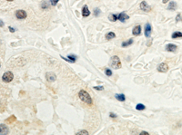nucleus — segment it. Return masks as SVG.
Here are the masks:
<instances>
[{"instance_id":"nucleus-1","label":"nucleus","mask_w":182,"mask_h":135,"mask_svg":"<svg viewBox=\"0 0 182 135\" xmlns=\"http://www.w3.org/2000/svg\"><path fill=\"white\" fill-rule=\"evenodd\" d=\"M78 97H79V99L81 100L82 102L86 103L87 104L91 105L92 103H93V101H92V98L90 97V95H89V92H86V91H84V90H81V91H80V92H78Z\"/></svg>"},{"instance_id":"nucleus-2","label":"nucleus","mask_w":182,"mask_h":135,"mask_svg":"<svg viewBox=\"0 0 182 135\" xmlns=\"http://www.w3.org/2000/svg\"><path fill=\"white\" fill-rule=\"evenodd\" d=\"M109 66L113 69H119L121 68V62L120 59L117 55H114V56L111 57L109 62Z\"/></svg>"},{"instance_id":"nucleus-3","label":"nucleus","mask_w":182,"mask_h":135,"mask_svg":"<svg viewBox=\"0 0 182 135\" xmlns=\"http://www.w3.org/2000/svg\"><path fill=\"white\" fill-rule=\"evenodd\" d=\"M13 78H14V75L11 72H5L2 76V80L5 83H10L13 80Z\"/></svg>"},{"instance_id":"nucleus-4","label":"nucleus","mask_w":182,"mask_h":135,"mask_svg":"<svg viewBox=\"0 0 182 135\" xmlns=\"http://www.w3.org/2000/svg\"><path fill=\"white\" fill-rule=\"evenodd\" d=\"M151 32H152V27H151V25L149 23H147L145 25V28H144V34H145V36L147 38H149L150 36H151Z\"/></svg>"},{"instance_id":"nucleus-5","label":"nucleus","mask_w":182,"mask_h":135,"mask_svg":"<svg viewBox=\"0 0 182 135\" xmlns=\"http://www.w3.org/2000/svg\"><path fill=\"white\" fill-rule=\"evenodd\" d=\"M158 71L160 72V73H167L168 71V65L166 64V63H161L158 65L157 67Z\"/></svg>"},{"instance_id":"nucleus-6","label":"nucleus","mask_w":182,"mask_h":135,"mask_svg":"<svg viewBox=\"0 0 182 135\" xmlns=\"http://www.w3.org/2000/svg\"><path fill=\"white\" fill-rule=\"evenodd\" d=\"M27 14L25 10H17L16 12V17L19 20L25 19V18H27Z\"/></svg>"},{"instance_id":"nucleus-7","label":"nucleus","mask_w":182,"mask_h":135,"mask_svg":"<svg viewBox=\"0 0 182 135\" xmlns=\"http://www.w3.org/2000/svg\"><path fill=\"white\" fill-rule=\"evenodd\" d=\"M139 7H140V9L142 11H144V12H149L150 10H151V7H150V5H148V3H147L146 1H142L140 3V5H139Z\"/></svg>"},{"instance_id":"nucleus-8","label":"nucleus","mask_w":182,"mask_h":135,"mask_svg":"<svg viewBox=\"0 0 182 135\" xmlns=\"http://www.w3.org/2000/svg\"><path fill=\"white\" fill-rule=\"evenodd\" d=\"M46 78H47V80L48 81V82L53 83L57 80V75H55V73H53V72H48V73H46Z\"/></svg>"},{"instance_id":"nucleus-9","label":"nucleus","mask_w":182,"mask_h":135,"mask_svg":"<svg viewBox=\"0 0 182 135\" xmlns=\"http://www.w3.org/2000/svg\"><path fill=\"white\" fill-rule=\"evenodd\" d=\"M128 19H129V16L126 14V12H121L120 14L117 16V20H119L122 23H125Z\"/></svg>"},{"instance_id":"nucleus-10","label":"nucleus","mask_w":182,"mask_h":135,"mask_svg":"<svg viewBox=\"0 0 182 135\" xmlns=\"http://www.w3.org/2000/svg\"><path fill=\"white\" fill-rule=\"evenodd\" d=\"M61 57H62V59L66 60L67 62L71 63V64H74V63L77 61V59H78V56L75 55H67V58H66V57H64V56H61Z\"/></svg>"},{"instance_id":"nucleus-11","label":"nucleus","mask_w":182,"mask_h":135,"mask_svg":"<svg viewBox=\"0 0 182 135\" xmlns=\"http://www.w3.org/2000/svg\"><path fill=\"white\" fill-rule=\"evenodd\" d=\"M165 49L168 52H172V53H174V52L177 51L178 45H174V44H168V45H166V47H165Z\"/></svg>"},{"instance_id":"nucleus-12","label":"nucleus","mask_w":182,"mask_h":135,"mask_svg":"<svg viewBox=\"0 0 182 135\" xmlns=\"http://www.w3.org/2000/svg\"><path fill=\"white\" fill-rule=\"evenodd\" d=\"M89 15H90V11H89V6H87V5H85L83 6V8H82V16H83L84 17H87Z\"/></svg>"},{"instance_id":"nucleus-13","label":"nucleus","mask_w":182,"mask_h":135,"mask_svg":"<svg viewBox=\"0 0 182 135\" xmlns=\"http://www.w3.org/2000/svg\"><path fill=\"white\" fill-rule=\"evenodd\" d=\"M132 34L136 36H139L141 34V25H137V26L134 27L133 30H132Z\"/></svg>"},{"instance_id":"nucleus-14","label":"nucleus","mask_w":182,"mask_h":135,"mask_svg":"<svg viewBox=\"0 0 182 135\" xmlns=\"http://www.w3.org/2000/svg\"><path fill=\"white\" fill-rule=\"evenodd\" d=\"M177 8H178V4L176 3L175 1H171L170 3V5H168V7H167V9H168V10H171V11L176 10Z\"/></svg>"},{"instance_id":"nucleus-15","label":"nucleus","mask_w":182,"mask_h":135,"mask_svg":"<svg viewBox=\"0 0 182 135\" xmlns=\"http://www.w3.org/2000/svg\"><path fill=\"white\" fill-rule=\"evenodd\" d=\"M9 132V130L7 125L0 124V134H7Z\"/></svg>"},{"instance_id":"nucleus-16","label":"nucleus","mask_w":182,"mask_h":135,"mask_svg":"<svg viewBox=\"0 0 182 135\" xmlns=\"http://www.w3.org/2000/svg\"><path fill=\"white\" fill-rule=\"evenodd\" d=\"M115 98L119 102H125L126 101V96L123 93H116L115 94Z\"/></svg>"},{"instance_id":"nucleus-17","label":"nucleus","mask_w":182,"mask_h":135,"mask_svg":"<svg viewBox=\"0 0 182 135\" xmlns=\"http://www.w3.org/2000/svg\"><path fill=\"white\" fill-rule=\"evenodd\" d=\"M133 42H134V40L132 39V38H130V39H128V40H127V41L123 42L122 45H121V46H122V47H128V46L131 45L132 44H133Z\"/></svg>"},{"instance_id":"nucleus-18","label":"nucleus","mask_w":182,"mask_h":135,"mask_svg":"<svg viewBox=\"0 0 182 135\" xmlns=\"http://www.w3.org/2000/svg\"><path fill=\"white\" fill-rule=\"evenodd\" d=\"M115 37H116V34L114 32H109L106 35V40H108V41H110V40H112Z\"/></svg>"},{"instance_id":"nucleus-19","label":"nucleus","mask_w":182,"mask_h":135,"mask_svg":"<svg viewBox=\"0 0 182 135\" xmlns=\"http://www.w3.org/2000/svg\"><path fill=\"white\" fill-rule=\"evenodd\" d=\"M172 39H177L179 37H182V33L181 32H174L171 36Z\"/></svg>"},{"instance_id":"nucleus-20","label":"nucleus","mask_w":182,"mask_h":135,"mask_svg":"<svg viewBox=\"0 0 182 135\" xmlns=\"http://www.w3.org/2000/svg\"><path fill=\"white\" fill-rule=\"evenodd\" d=\"M108 19L111 22H116L117 20V16L116 14H110L109 16H108Z\"/></svg>"},{"instance_id":"nucleus-21","label":"nucleus","mask_w":182,"mask_h":135,"mask_svg":"<svg viewBox=\"0 0 182 135\" xmlns=\"http://www.w3.org/2000/svg\"><path fill=\"white\" fill-rule=\"evenodd\" d=\"M136 109H137V111H143L146 109V106H145L144 104H142V103H139V104H137V106H136Z\"/></svg>"},{"instance_id":"nucleus-22","label":"nucleus","mask_w":182,"mask_h":135,"mask_svg":"<svg viewBox=\"0 0 182 135\" xmlns=\"http://www.w3.org/2000/svg\"><path fill=\"white\" fill-rule=\"evenodd\" d=\"M100 14H101V10L98 8V7H96V8L94 9V16L97 17V16H100Z\"/></svg>"},{"instance_id":"nucleus-23","label":"nucleus","mask_w":182,"mask_h":135,"mask_svg":"<svg viewBox=\"0 0 182 135\" xmlns=\"http://www.w3.org/2000/svg\"><path fill=\"white\" fill-rule=\"evenodd\" d=\"M105 75H106V76H112L113 72H112L109 68H106V69H105Z\"/></svg>"},{"instance_id":"nucleus-24","label":"nucleus","mask_w":182,"mask_h":135,"mask_svg":"<svg viewBox=\"0 0 182 135\" xmlns=\"http://www.w3.org/2000/svg\"><path fill=\"white\" fill-rule=\"evenodd\" d=\"M41 8H42V9H47V8H48V4H47V2H46V1H43V2H42V4H41Z\"/></svg>"},{"instance_id":"nucleus-25","label":"nucleus","mask_w":182,"mask_h":135,"mask_svg":"<svg viewBox=\"0 0 182 135\" xmlns=\"http://www.w3.org/2000/svg\"><path fill=\"white\" fill-rule=\"evenodd\" d=\"M182 21V16H181V14L180 13H179V14L177 15V16H176V22H180Z\"/></svg>"},{"instance_id":"nucleus-26","label":"nucleus","mask_w":182,"mask_h":135,"mask_svg":"<svg viewBox=\"0 0 182 135\" xmlns=\"http://www.w3.org/2000/svg\"><path fill=\"white\" fill-rule=\"evenodd\" d=\"M77 134H78V135H81V134L89 135V132H87V131H80V132H77Z\"/></svg>"},{"instance_id":"nucleus-27","label":"nucleus","mask_w":182,"mask_h":135,"mask_svg":"<svg viewBox=\"0 0 182 135\" xmlns=\"http://www.w3.org/2000/svg\"><path fill=\"white\" fill-rule=\"evenodd\" d=\"M58 1H59V0H50V3L52 5H57V4L58 3Z\"/></svg>"},{"instance_id":"nucleus-28","label":"nucleus","mask_w":182,"mask_h":135,"mask_svg":"<svg viewBox=\"0 0 182 135\" xmlns=\"http://www.w3.org/2000/svg\"><path fill=\"white\" fill-rule=\"evenodd\" d=\"M94 89L97 90V91H103V90H104V87H103V86H95V87H94Z\"/></svg>"},{"instance_id":"nucleus-29","label":"nucleus","mask_w":182,"mask_h":135,"mask_svg":"<svg viewBox=\"0 0 182 135\" xmlns=\"http://www.w3.org/2000/svg\"><path fill=\"white\" fill-rule=\"evenodd\" d=\"M109 116H110V118H117V114L113 113V112H110V113H109Z\"/></svg>"},{"instance_id":"nucleus-30","label":"nucleus","mask_w":182,"mask_h":135,"mask_svg":"<svg viewBox=\"0 0 182 135\" xmlns=\"http://www.w3.org/2000/svg\"><path fill=\"white\" fill-rule=\"evenodd\" d=\"M9 31H10V32H12V33H14V32H16V29L13 28V27H11V26H9Z\"/></svg>"},{"instance_id":"nucleus-31","label":"nucleus","mask_w":182,"mask_h":135,"mask_svg":"<svg viewBox=\"0 0 182 135\" xmlns=\"http://www.w3.org/2000/svg\"><path fill=\"white\" fill-rule=\"evenodd\" d=\"M139 134H140V135H148L149 133H148V132H141Z\"/></svg>"},{"instance_id":"nucleus-32","label":"nucleus","mask_w":182,"mask_h":135,"mask_svg":"<svg viewBox=\"0 0 182 135\" xmlns=\"http://www.w3.org/2000/svg\"><path fill=\"white\" fill-rule=\"evenodd\" d=\"M168 1H170V0H162V3L163 4H166V3H168Z\"/></svg>"},{"instance_id":"nucleus-33","label":"nucleus","mask_w":182,"mask_h":135,"mask_svg":"<svg viewBox=\"0 0 182 135\" xmlns=\"http://www.w3.org/2000/svg\"><path fill=\"white\" fill-rule=\"evenodd\" d=\"M3 25H4V23H3V22L0 21V26H3Z\"/></svg>"},{"instance_id":"nucleus-34","label":"nucleus","mask_w":182,"mask_h":135,"mask_svg":"<svg viewBox=\"0 0 182 135\" xmlns=\"http://www.w3.org/2000/svg\"><path fill=\"white\" fill-rule=\"evenodd\" d=\"M7 1H13V0H7Z\"/></svg>"},{"instance_id":"nucleus-35","label":"nucleus","mask_w":182,"mask_h":135,"mask_svg":"<svg viewBox=\"0 0 182 135\" xmlns=\"http://www.w3.org/2000/svg\"><path fill=\"white\" fill-rule=\"evenodd\" d=\"M0 67H1V64H0Z\"/></svg>"}]
</instances>
